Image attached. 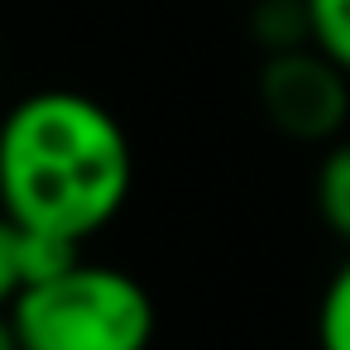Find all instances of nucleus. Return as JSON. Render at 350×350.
Returning <instances> with one entry per match:
<instances>
[{
	"instance_id": "f03ea898",
	"label": "nucleus",
	"mask_w": 350,
	"mask_h": 350,
	"mask_svg": "<svg viewBox=\"0 0 350 350\" xmlns=\"http://www.w3.org/2000/svg\"><path fill=\"white\" fill-rule=\"evenodd\" d=\"M20 350H149L154 297L116 264H68L63 273L29 283L10 302Z\"/></svg>"
},
{
	"instance_id": "6e6552de",
	"label": "nucleus",
	"mask_w": 350,
	"mask_h": 350,
	"mask_svg": "<svg viewBox=\"0 0 350 350\" xmlns=\"http://www.w3.org/2000/svg\"><path fill=\"white\" fill-rule=\"evenodd\" d=\"M0 350H20V336H15L10 312H0Z\"/></svg>"
},
{
	"instance_id": "423d86ee",
	"label": "nucleus",
	"mask_w": 350,
	"mask_h": 350,
	"mask_svg": "<svg viewBox=\"0 0 350 350\" xmlns=\"http://www.w3.org/2000/svg\"><path fill=\"white\" fill-rule=\"evenodd\" d=\"M312 49H321L345 77H350V0H302Z\"/></svg>"
},
{
	"instance_id": "0eeeda50",
	"label": "nucleus",
	"mask_w": 350,
	"mask_h": 350,
	"mask_svg": "<svg viewBox=\"0 0 350 350\" xmlns=\"http://www.w3.org/2000/svg\"><path fill=\"white\" fill-rule=\"evenodd\" d=\"M20 293H25V235L0 211V312H10Z\"/></svg>"
},
{
	"instance_id": "7ed1b4c3",
	"label": "nucleus",
	"mask_w": 350,
	"mask_h": 350,
	"mask_svg": "<svg viewBox=\"0 0 350 350\" xmlns=\"http://www.w3.org/2000/svg\"><path fill=\"white\" fill-rule=\"evenodd\" d=\"M259 111L297 144H331L350 116V77L312 44L269 53L259 72Z\"/></svg>"
},
{
	"instance_id": "f257e3e1",
	"label": "nucleus",
	"mask_w": 350,
	"mask_h": 350,
	"mask_svg": "<svg viewBox=\"0 0 350 350\" xmlns=\"http://www.w3.org/2000/svg\"><path fill=\"white\" fill-rule=\"evenodd\" d=\"M130 183V135L96 96L49 87L0 120V211L20 230L82 245L120 216Z\"/></svg>"
},
{
	"instance_id": "39448f33",
	"label": "nucleus",
	"mask_w": 350,
	"mask_h": 350,
	"mask_svg": "<svg viewBox=\"0 0 350 350\" xmlns=\"http://www.w3.org/2000/svg\"><path fill=\"white\" fill-rule=\"evenodd\" d=\"M317 350H350V254L326 278L317 302Z\"/></svg>"
},
{
	"instance_id": "20e7f679",
	"label": "nucleus",
	"mask_w": 350,
	"mask_h": 350,
	"mask_svg": "<svg viewBox=\"0 0 350 350\" xmlns=\"http://www.w3.org/2000/svg\"><path fill=\"white\" fill-rule=\"evenodd\" d=\"M312 202L317 216L326 221V230L350 245V139H336L321 163H317V183H312Z\"/></svg>"
}]
</instances>
